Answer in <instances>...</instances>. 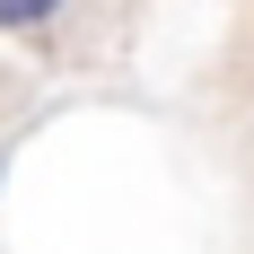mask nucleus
<instances>
[{
  "label": "nucleus",
  "mask_w": 254,
  "mask_h": 254,
  "mask_svg": "<svg viewBox=\"0 0 254 254\" xmlns=\"http://www.w3.org/2000/svg\"><path fill=\"white\" fill-rule=\"evenodd\" d=\"M79 26V0H0V35L9 44H62Z\"/></svg>",
  "instance_id": "obj_1"
},
{
  "label": "nucleus",
  "mask_w": 254,
  "mask_h": 254,
  "mask_svg": "<svg viewBox=\"0 0 254 254\" xmlns=\"http://www.w3.org/2000/svg\"><path fill=\"white\" fill-rule=\"evenodd\" d=\"M0 184H9V158H0Z\"/></svg>",
  "instance_id": "obj_2"
}]
</instances>
